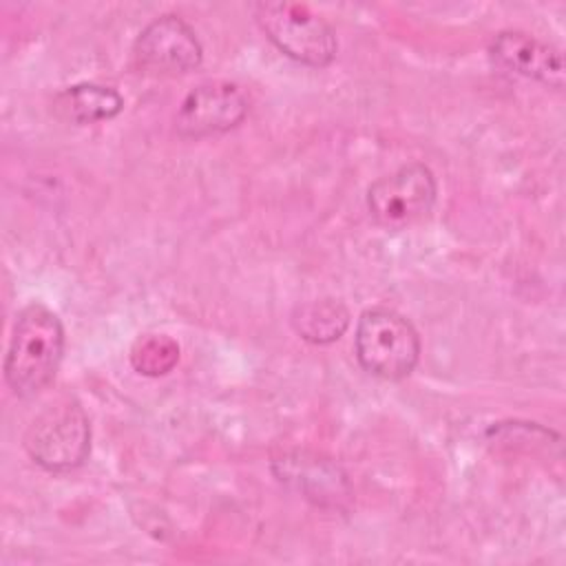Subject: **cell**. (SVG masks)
Instances as JSON below:
<instances>
[{"mask_svg":"<svg viewBox=\"0 0 566 566\" xmlns=\"http://www.w3.org/2000/svg\"><path fill=\"white\" fill-rule=\"evenodd\" d=\"M29 458L51 473H66L84 464L91 453V422L77 400L44 407L27 427Z\"/></svg>","mask_w":566,"mask_h":566,"instance_id":"3957f363","label":"cell"},{"mask_svg":"<svg viewBox=\"0 0 566 566\" xmlns=\"http://www.w3.org/2000/svg\"><path fill=\"white\" fill-rule=\"evenodd\" d=\"M354 352L367 374L382 380H402L418 365L420 336L396 310L371 307L356 323Z\"/></svg>","mask_w":566,"mask_h":566,"instance_id":"7a4b0ae2","label":"cell"},{"mask_svg":"<svg viewBox=\"0 0 566 566\" xmlns=\"http://www.w3.org/2000/svg\"><path fill=\"white\" fill-rule=\"evenodd\" d=\"M438 186L424 164H407L376 179L367 190V210L385 230H405L424 219L436 203Z\"/></svg>","mask_w":566,"mask_h":566,"instance_id":"5b68a950","label":"cell"},{"mask_svg":"<svg viewBox=\"0 0 566 566\" xmlns=\"http://www.w3.org/2000/svg\"><path fill=\"white\" fill-rule=\"evenodd\" d=\"M254 18L268 40L287 57L305 66H327L336 57V35L332 27L305 4L261 2Z\"/></svg>","mask_w":566,"mask_h":566,"instance_id":"277c9868","label":"cell"},{"mask_svg":"<svg viewBox=\"0 0 566 566\" xmlns=\"http://www.w3.org/2000/svg\"><path fill=\"white\" fill-rule=\"evenodd\" d=\"M64 354V327L53 310L29 303L15 316L4 356V380L18 398L42 391L55 376Z\"/></svg>","mask_w":566,"mask_h":566,"instance_id":"6da1fadb","label":"cell"},{"mask_svg":"<svg viewBox=\"0 0 566 566\" xmlns=\"http://www.w3.org/2000/svg\"><path fill=\"white\" fill-rule=\"evenodd\" d=\"M179 360V345L166 334H144L130 349V365L142 376H166Z\"/></svg>","mask_w":566,"mask_h":566,"instance_id":"7c38bea8","label":"cell"},{"mask_svg":"<svg viewBox=\"0 0 566 566\" xmlns=\"http://www.w3.org/2000/svg\"><path fill=\"white\" fill-rule=\"evenodd\" d=\"M274 475L321 506H340L352 486L343 467L310 451H285L272 460Z\"/></svg>","mask_w":566,"mask_h":566,"instance_id":"ba28073f","label":"cell"},{"mask_svg":"<svg viewBox=\"0 0 566 566\" xmlns=\"http://www.w3.org/2000/svg\"><path fill=\"white\" fill-rule=\"evenodd\" d=\"M491 60L515 75L542 82L553 88L564 86V57L559 49L524 33V31H500L489 46Z\"/></svg>","mask_w":566,"mask_h":566,"instance_id":"9c48e42d","label":"cell"},{"mask_svg":"<svg viewBox=\"0 0 566 566\" xmlns=\"http://www.w3.org/2000/svg\"><path fill=\"white\" fill-rule=\"evenodd\" d=\"M133 60L150 75H186L201 64L203 49L188 22L166 13L142 29L133 44Z\"/></svg>","mask_w":566,"mask_h":566,"instance_id":"8992f818","label":"cell"},{"mask_svg":"<svg viewBox=\"0 0 566 566\" xmlns=\"http://www.w3.org/2000/svg\"><path fill=\"white\" fill-rule=\"evenodd\" d=\"M296 334L314 345L338 340L349 327V310L336 298H318L298 305L292 314Z\"/></svg>","mask_w":566,"mask_h":566,"instance_id":"8fae6325","label":"cell"},{"mask_svg":"<svg viewBox=\"0 0 566 566\" xmlns=\"http://www.w3.org/2000/svg\"><path fill=\"white\" fill-rule=\"evenodd\" d=\"M122 108L124 99L115 88L93 82L73 84L53 97L55 115L80 126L113 119L122 113Z\"/></svg>","mask_w":566,"mask_h":566,"instance_id":"30bf717a","label":"cell"},{"mask_svg":"<svg viewBox=\"0 0 566 566\" xmlns=\"http://www.w3.org/2000/svg\"><path fill=\"white\" fill-rule=\"evenodd\" d=\"M248 115V97L226 80H210L195 86L181 102L175 124L188 139H203L237 128Z\"/></svg>","mask_w":566,"mask_h":566,"instance_id":"52a82bcc","label":"cell"}]
</instances>
